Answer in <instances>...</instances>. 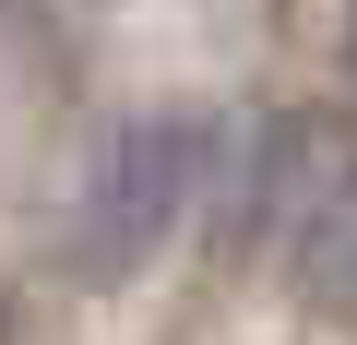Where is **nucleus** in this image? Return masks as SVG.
I'll return each mask as SVG.
<instances>
[{
  "label": "nucleus",
  "mask_w": 357,
  "mask_h": 345,
  "mask_svg": "<svg viewBox=\"0 0 357 345\" xmlns=\"http://www.w3.org/2000/svg\"><path fill=\"white\" fill-rule=\"evenodd\" d=\"M357 179V155H345V131L333 119H274L262 131V155H250V179H238V250H298L310 238V215L333 203Z\"/></svg>",
  "instance_id": "f03ea898"
},
{
  "label": "nucleus",
  "mask_w": 357,
  "mask_h": 345,
  "mask_svg": "<svg viewBox=\"0 0 357 345\" xmlns=\"http://www.w3.org/2000/svg\"><path fill=\"white\" fill-rule=\"evenodd\" d=\"M215 191V119H131L107 155H96V179H84V215H72V274L119 286L143 274L178 215H191Z\"/></svg>",
  "instance_id": "f257e3e1"
},
{
  "label": "nucleus",
  "mask_w": 357,
  "mask_h": 345,
  "mask_svg": "<svg viewBox=\"0 0 357 345\" xmlns=\"http://www.w3.org/2000/svg\"><path fill=\"white\" fill-rule=\"evenodd\" d=\"M345 60H357V24H345Z\"/></svg>",
  "instance_id": "20e7f679"
},
{
  "label": "nucleus",
  "mask_w": 357,
  "mask_h": 345,
  "mask_svg": "<svg viewBox=\"0 0 357 345\" xmlns=\"http://www.w3.org/2000/svg\"><path fill=\"white\" fill-rule=\"evenodd\" d=\"M298 262V286H310V309H357V179L310 215V238L286 250Z\"/></svg>",
  "instance_id": "7ed1b4c3"
}]
</instances>
